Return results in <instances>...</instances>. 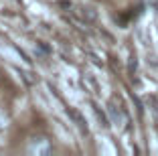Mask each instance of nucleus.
Wrapping results in <instances>:
<instances>
[{
	"mask_svg": "<svg viewBox=\"0 0 158 156\" xmlns=\"http://www.w3.org/2000/svg\"><path fill=\"white\" fill-rule=\"evenodd\" d=\"M107 114H110L112 122L118 126V128H128V124H130L128 112H126L122 106H118V103H116V97H114V99L107 103Z\"/></svg>",
	"mask_w": 158,
	"mask_h": 156,
	"instance_id": "1",
	"label": "nucleus"
},
{
	"mask_svg": "<svg viewBox=\"0 0 158 156\" xmlns=\"http://www.w3.org/2000/svg\"><path fill=\"white\" fill-rule=\"evenodd\" d=\"M28 152H37V154H51L53 152V146L49 142V138L45 136H33L31 142H28Z\"/></svg>",
	"mask_w": 158,
	"mask_h": 156,
	"instance_id": "2",
	"label": "nucleus"
},
{
	"mask_svg": "<svg viewBox=\"0 0 158 156\" xmlns=\"http://www.w3.org/2000/svg\"><path fill=\"white\" fill-rule=\"evenodd\" d=\"M67 114H69V118L75 122V126H77L79 130L83 134H87L89 132V128H87V122H85V118H83V114L81 112H77L75 108H67Z\"/></svg>",
	"mask_w": 158,
	"mask_h": 156,
	"instance_id": "3",
	"label": "nucleus"
},
{
	"mask_svg": "<svg viewBox=\"0 0 158 156\" xmlns=\"http://www.w3.org/2000/svg\"><path fill=\"white\" fill-rule=\"evenodd\" d=\"M77 14L85 20V23H93V20L98 19V12H95L91 6H79V8H77Z\"/></svg>",
	"mask_w": 158,
	"mask_h": 156,
	"instance_id": "4",
	"label": "nucleus"
},
{
	"mask_svg": "<svg viewBox=\"0 0 158 156\" xmlns=\"http://www.w3.org/2000/svg\"><path fill=\"white\" fill-rule=\"evenodd\" d=\"M146 103H148V108H150V114H152L154 126L158 128V97L156 95H148V97H146Z\"/></svg>",
	"mask_w": 158,
	"mask_h": 156,
	"instance_id": "5",
	"label": "nucleus"
},
{
	"mask_svg": "<svg viewBox=\"0 0 158 156\" xmlns=\"http://www.w3.org/2000/svg\"><path fill=\"white\" fill-rule=\"evenodd\" d=\"M93 112H95V116H98V120H99V124L103 126V128H110V122H107V118H106V114H103L102 110H99V106L98 103H93Z\"/></svg>",
	"mask_w": 158,
	"mask_h": 156,
	"instance_id": "6",
	"label": "nucleus"
},
{
	"mask_svg": "<svg viewBox=\"0 0 158 156\" xmlns=\"http://www.w3.org/2000/svg\"><path fill=\"white\" fill-rule=\"evenodd\" d=\"M134 73H136V55H132L130 57V75L134 77Z\"/></svg>",
	"mask_w": 158,
	"mask_h": 156,
	"instance_id": "7",
	"label": "nucleus"
},
{
	"mask_svg": "<svg viewBox=\"0 0 158 156\" xmlns=\"http://www.w3.org/2000/svg\"><path fill=\"white\" fill-rule=\"evenodd\" d=\"M20 75L24 77V81H27V83H35V77H31V73H27V71H20Z\"/></svg>",
	"mask_w": 158,
	"mask_h": 156,
	"instance_id": "8",
	"label": "nucleus"
},
{
	"mask_svg": "<svg viewBox=\"0 0 158 156\" xmlns=\"http://www.w3.org/2000/svg\"><path fill=\"white\" fill-rule=\"evenodd\" d=\"M59 6H61V8H71V2H69V0H61Z\"/></svg>",
	"mask_w": 158,
	"mask_h": 156,
	"instance_id": "9",
	"label": "nucleus"
}]
</instances>
